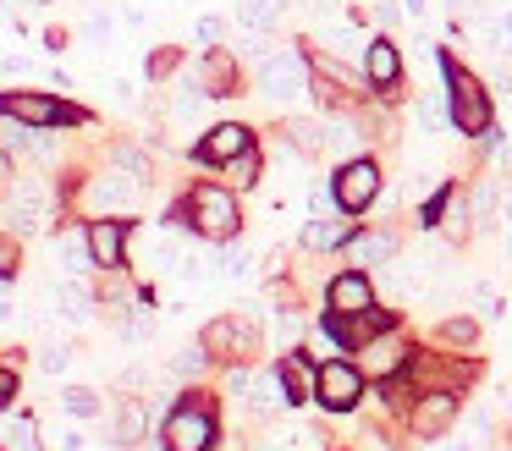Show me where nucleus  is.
<instances>
[{"label": "nucleus", "mask_w": 512, "mask_h": 451, "mask_svg": "<svg viewBox=\"0 0 512 451\" xmlns=\"http://www.w3.org/2000/svg\"><path fill=\"white\" fill-rule=\"evenodd\" d=\"M276 374H281V385H287V402L292 407L314 402V374H320V369L309 363V352H303V347H292L287 358L276 363Z\"/></svg>", "instance_id": "obj_19"}, {"label": "nucleus", "mask_w": 512, "mask_h": 451, "mask_svg": "<svg viewBox=\"0 0 512 451\" xmlns=\"http://www.w3.org/2000/svg\"><path fill=\"white\" fill-rule=\"evenodd\" d=\"M50 220H56V193H50L39 176H23L17 193L6 198V226H12L17 237H34V231H45Z\"/></svg>", "instance_id": "obj_9"}, {"label": "nucleus", "mask_w": 512, "mask_h": 451, "mask_svg": "<svg viewBox=\"0 0 512 451\" xmlns=\"http://www.w3.org/2000/svg\"><path fill=\"white\" fill-rule=\"evenodd\" d=\"M177 66H182V50H177V44H160V50H149L144 72H149V83H166Z\"/></svg>", "instance_id": "obj_31"}, {"label": "nucleus", "mask_w": 512, "mask_h": 451, "mask_svg": "<svg viewBox=\"0 0 512 451\" xmlns=\"http://www.w3.org/2000/svg\"><path fill=\"white\" fill-rule=\"evenodd\" d=\"M364 385H369V374L358 369V363L331 358V363H320V374H314V402H320L325 413H353V407L364 402Z\"/></svg>", "instance_id": "obj_7"}, {"label": "nucleus", "mask_w": 512, "mask_h": 451, "mask_svg": "<svg viewBox=\"0 0 512 451\" xmlns=\"http://www.w3.org/2000/svg\"><path fill=\"white\" fill-rule=\"evenodd\" d=\"M193 83L210 99H232L237 88H243V55L226 50V44H210V50L199 55V66H193Z\"/></svg>", "instance_id": "obj_11"}, {"label": "nucleus", "mask_w": 512, "mask_h": 451, "mask_svg": "<svg viewBox=\"0 0 512 451\" xmlns=\"http://www.w3.org/2000/svg\"><path fill=\"white\" fill-rule=\"evenodd\" d=\"M397 248H402L397 226H369V231H353V237H347V259H353L358 270H364V264H391Z\"/></svg>", "instance_id": "obj_16"}, {"label": "nucleus", "mask_w": 512, "mask_h": 451, "mask_svg": "<svg viewBox=\"0 0 512 451\" xmlns=\"http://www.w3.org/2000/svg\"><path fill=\"white\" fill-rule=\"evenodd\" d=\"M441 77H446V116H452V127L468 132V138L490 132V94H485V83H479L474 72H463L452 55H441Z\"/></svg>", "instance_id": "obj_3"}, {"label": "nucleus", "mask_w": 512, "mask_h": 451, "mask_svg": "<svg viewBox=\"0 0 512 451\" xmlns=\"http://www.w3.org/2000/svg\"><path fill=\"white\" fill-rule=\"evenodd\" d=\"M364 77L375 88H386V94H397V88H402V50L386 39V33L364 44Z\"/></svg>", "instance_id": "obj_18"}, {"label": "nucleus", "mask_w": 512, "mask_h": 451, "mask_svg": "<svg viewBox=\"0 0 512 451\" xmlns=\"http://www.w3.org/2000/svg\"><path fill=\"white\" fill-rule=\"evenodd\" d=\"M380 165L369 160V154H358V160H347V165H336V182H331V193H336V209H347V215H364L369 204L380 198Z\"/></svg>", "instance_id": "obj_10"}, {"label": "nucleus", "mask_w": 512, "mask_h": 451, "mask_svg": "<svg viewBox=\"0 0 512 451\" xmlns=\"http://www.w3.org/2000/svg\"><path fill=\"white\" fill-rule=\"evenodd\" d=\"M221 171H226V187H254L259 176H265V154H259V143H254V149H243L237 160H226Z\"/></svg>", "instance_id": "obj_25"}, {"label": "nucleus", "mask_w": 512, "mask_h": 451, "mask_svg": "<svg viewBox=\"0 0 512 451\" xmlns=\"http://www.w3.org/2000/svg\"><path fill=\"white\" fill-rule=\"evenodd\" d=\"M204 352H210L215 363H248V352H254V341H259V330H254V319L248 314H215L210 325H204Z\"/></svg>", "instance_id": "obj_8"}, {"label": "nucleus", "mask_w": 512, "mask_h": 451, "mask_svg": "<svg viewBox=\"0 0 512 451\" xmlns=\"http://www.w3.org/2000/svg\"><path fill=\"white\" fill-rule=\"evenodd\" d=\"M17 402V363H6L0 358V413Z\"/></svg>", "instance_id": "obj_37"}, {"label": "nucleus", "mask_w": 512, "mask_h": 451, "mask_svg": "<svg viewBox=\"0 0 512 451\" xmlns=\"http://www.w3.org/2000/svg\"><path fill=\"white\" fill-rule=\"evenodd\" d=\"M485 39H490V50H496V55H512V6H501L496 17H490Z\"/></svg>", "instance_id": "obj_34"}, {"label": "nucleus", "mask_w": 512, "mask_h": 451, "mask_svg": "<svg viewBox=\"0 0 512 451\" xmlns=\"http://www.w3.org/2000/svg\"><path fill=\"white\" fill-rule=\"evenodd\" d=\"M210 352H204V341H188V347L177 352V358H171V374H177V380H199V374H210Z\"/></svg>", "instance_id": "obj_27"}, {"label": "nucleus", "mask_w": 512, "mask_h": 451, "mask_svg": "<svg viewBox=\"0 0 512 451\" xmlns=\"http://www.w3.org/2000/svg\"><path fill=\"white\" fill-rule=\"evenodd\" d=\"M0 451H45L39 446V424L34 418H12V424H6V435H0Z\"/></svg>", "instance_id": "obj_29"}, {"label": "nucleus", "mask_w": 512, "mask_h": 451, "mask_svg": "<svg viewBox=\"0 0 512 451\" xmlns=\"http://www.w3.org/2000/svg\"><path fill=\"white\" fill-rule=\"evenodd\" d=\"M281 6H287V0H237V22H243L248 33H276Z\"/></svg>", "instance_id": "obj_22"}, {"label": "nucleus", "mask_w": 512, "mask_h": 451, "mask_svg": "<svg viewBox=\"0 0 512 451\" xmlns=\"http://www.w3.org/2000/svg\"><path fill=\"white\" fill-rule=\"evenodd\" d=\"M221 424H215V396L210 391H182V402L160 418V451H215Z\"/></svg>", "instance_id": "obj_2"}, {"label": "nucleus", "mask_w": 512, "mask_h": 451, "mask_svg": "<svg viewBox=\"0 0 512 451\" xmlns=\"http://www.w3.org/2000/svg\"><path fill=\"white\" fill-rule=\"evenodd\" d=\"M111 440H116V446H138V440H144V402H138V396H127V402H116Z\"/></svg>", "instance_id": "obj_24"}, {"label": "nucleus", "mask_w": 512, "mask_h": 451, "mask_svg": "<svg viewBox=\"0 0 512 451\" xmlns=\"http://www.w3.org/2000/svg\"><path fill=\"white\" fill-rule=\"evenodd\" d=\"M402 17L424 22V17H430V0H402Z\"/></svg>", "instance_id": "obj_40"}, {"label": "nucleus", "mask_w": 512, "mask_h": 451, "mask_svg": "<svg viewBox=\"0 0 512 451\" xmlns=\"http://www.w3.org/2000/svg\"><path fill=\"white\" fill-rule=\"evenodd\" d=\"M468 220H474L468 193H463V187H446V193H441V220H435V226H441L452 242H463V237H468Z\"/></svg>", "instance_id": "obj_21"}, {"label": "nucleus", "mask_w": 512, "mask_h": 451, "mask_svg": "<svg viewBox=\"0 0 512 451\" xmlns=\"http://www.w3.org/2000/svg\"><path fill=\"white\" fill-rule=\"evenodd\" d=\"M56 446H61V451H83V429H72V424H67V429H61Z\"/></svg>", "instance_id": "obj_39"}, {"label": "nucleus", "mask_w": 512, "mask_h": 451, "mask_svg": "<svg viewBox=\"0 0 512 451\" xmlns=\"http://www.w3.org/2000/svg\"><path fill=\"white\" fill-rule=\"evenodd\" d=\"M457 418V391H419V402H413V435H446Z\"/></svg>", "instance_id": "obj_17"}, {"label": "nucleus", "mask_w": 512, "mask_h": 451, "mask_svg": "<svg viewBox=\"0 0 512 451\" xmlns=\"http://www.w3.org/2000/svg\"><path fill=\"white\" fill-rule=\"evenodd\" d=\"M17 270H23V237L0 231V281H17Z\"/></svg>", "instance_id": "obj_33"}, {"label": "nucleus", "mask_w": 512, "mask_h": 451, "mask_svg": "<svg viewBox=\"0 0 512 451\" xmlns=\"http://www.w3.org/2000/svg\"><path fill=\"white\" fill-rule=\"evenodd\" d=\"M243 149H254V132H248L243 121H215L193 154H199L204 165H226V160H237Z\"/></svg>", "instance_id": "obj_14"}, {"label": "nucleus", "mask_w": 512, "mask_h": 451, "mask_svg": "<svg viewBox=\"0 0 512 451\" xmlns=\"http://www.w3.org/2000/svg\"><path fill=\"white\" fill-rule=\"evenodd\" d=\"M171 226H188L193 237H204V242H237L243 209H237V193L226 182H199V187H188V198L177 204Z\"/></svg>", "instance_id": "obj_1"}, {"label": "nucleus", "mask_w": 512, "mask_h": 451, "mask_svg": "<svg viewBox=\"0 0 512 451\" xmlns=\"http://www.w3.org/2000/svg\"><path fill=\"white\" fill-rule=\"evenodd\" d=\"M501 402H507V413H512V380H507V385H501Z\"/></svg>", "instance_id": "obj_42"}, {"label": "nucleus", "mask_w": 512, "mask_h": 451, "mask_svg": "<svg viewBox=\"0 0 512 451\" xmlns=\"http://www.w3.org/2000/svg\"><path fill=\"white\" fill-rule=\"evenodd\" d=\"M358 358H364V374H375V380H397L402 369L413 363V352H408V341L397 336V330H386V341H369V347H358Z\"/></svg>", "instance_id": "obj_15"}, {"label": "nucleus", "mask_w": 512, "mask_h": 451, "mask_svg": "<svg viewBox=\"0 0 512 451\" xmlns=\"http://www.w3.org/2000/svg\"><path fill=\"white\" fill-rule=\"evenodd\" d=\"M347 237H353V226H347V220H331V215H314L309 226H303V248H309V253L347 248Z\"/></svg>", "instance_id": "obj_20"}, {"label": "nucleus", "mask_w": 512, "mask_h": 451, "mask_svg": "<svg viewBox=\"0 0 512 451\" xmlns=\"http://www.w3.org/2000/svg\"><path fill=\"white\" fill-rule=\"evenodd\" d=\"M0 110H12V116H17V121H28L34 132L78 127V121H89V110L67 105L61 94H45V88H6V94H0Z\"/></svg>", "instance_id": "obj_5"}, {"label": "nucleus", "mask_w": 512, "mask_h": 451, "mask_svg": "<svg viewBox=\"0 0 512 451\" xmlns=\"http://www.w3.org/2000/svg\"><path fill=\"white\" fill-rule=\"evenodd\" d=\"M435 341H441V347H474V341H479V325H474V319H446V325L441 330H435Z\"/></svg>", "instance_id": "obj_32"}, {"label": "nucleus", "mask_w": 512, "mask_h": 451, "mask_svg": "<svg viewBox=\"0 0 512 451\" xmlns=\"http://www.w3.org/2000/svg\"><path fill=\"white\" fill-rule=\"evenodd\" d=\"M72 198H78V209L89 220H105V215H122L127 220L138 209V198H144V182H133L127 171H116V165H111V171L83 176V187Z\"/></svg>", "instance_id": "obj_4"}, {"label": "nucleus", "mask_w": 512, "mask_h": 451, "mask_svg": "<svg viewBox=\"0 0 512 451\" xmlns=\"http://www.w3.org/2000/svg\"><path fill=\"white\" fill-rule=\"evenodd\" d=\"M287 143L298 154H320L325 149V127H320V121H309V116H292L287 121Z\"/></svg>", "instance_id": "obj_26"}, {"label": "nucleus", "mask_w": 512, "mask_h": 451, "mask_svg": "<svg viewBox=\"0 0 512 451\" xmlns=\"http://www.w3.org/2000/svg\"><path fill=\"white\" fill-rule=\"evenodd\" d=\"M67 363H72V347H61V341H45V347H39V369L45 374H67Z\"/></svg>", "instance_id": "obj_35"}, {"label": "nucleus", "mask_w": 512, "mask_h": 451, "mask_svg": "<svg viewBox=\"0 0 512 451\" xmlns=\"http://www.w3.org/2000/svg\"><path fill=\"white\" fill-rule=\"evenodd\" d=\"M28 143H34V127H28V121H17L12 110H0V149L17 154V149H28Z\"/></svg>", "instance_id": "obj_30"}, {"label": "nucleus", "mask_w": 512, "mask_h": 451, "mask_svg": "<svg viewBox=\"0 0 512 451\" xmlns=\"http://www.w3.org/2000/svg\"><path fill=\"white\" fill-rule=\"evenodd\" d=\"M254 83L270 105H287V99H298L303 88H309V61H303V50H292V44H276V50L254 66Z\"/></svg>", "instance_id": "obj_6"}, {"label": "nucleus", "mask_w": 512, "mask_h": 451, "mask_svg": "<svg viewBox=\"0 0 512 451\" xmlns=\"http://www.w3.org/2000/svg\"><path fill=\"white\" fill-rule=\"evenodd\" d=\"M61 413L67 418H100V391H94V385H67V391H61Z\"/></svg>", "instance_id": "obj_28"}, {"label": "nucleus", "mask_w": 512, "mask_h": 451, "mask_svg": "<svg viewBox=\"0 0 512 451\" xmlns=\"http://www.w3.org/2000/svg\"><path fill=\"white\" fill-rule=\"evenodd\" d=\"M17 182H23V176H17V160L6 149H0V204H6V198L17 193Z\"/></svg>", "instance_id": "obj_36"}, {"label": "nucleus", "mask_w": 512, "mask_h": 451, "mask_svg": "<svg viewBox=\"0 0 512 451\" xmlns=\"http://www.w3.org/2000/svg\"><path fill=\"white\" fill-rule=\"evenodd\" d=\"M474 303L490 314V308H496V292H490V286H474Z\"/></svg>", "instance_id": "obj_41"}, {"label": "nucleus", "mask_w": 512, "mask_h": 451, "mask_svg": "<svg viewBox=\"0 0 512 451\" xmlns=\"http://www.w3.org/2000/svg\"><path fill=\"white\" fill-rule=\"evenodd\" d=\"M83 242H89L94 270H127V242H133V226L122 215H105L83 226Z\"/></svg>", "instance_id": "obj_12"}, {"label": "nucleus", "mask_w": 512, "mask_h": 451, "mask_svg": "<svg viewBox=\"0 0 512 451\" xmlns=\"http://www.w3.org/2000/svg\"><path fill=\"white\" fill-rule=\"evenodd\" d=\"M325 308H331L336 319H347V314H369L375 308V281H369V270H342L331 286H325Z\"/></svg>", "instance_id": "obj_13"}, {"label": "nucleus", "mask_w": 512, "mask_h": 451, "mask_svg": "<svg viewBox=\"0 0 512 451\" xmlns=\"http://www.w3.org/2000/svg\"><path fill=\"white\" fill-rule=\"evenodd\" d=\"M111 165H116V171H127V176H133V182H155V160H149V154L144 149H138V143H127V138H116L111 143Z\"/></svg>", "instance_id": "obj_23"}, {"label": "nucleus", "mask_w": 512, "mask_h": 451, "mask_svg": "<svg viewBox=\"0 0 512 451\" xmlns=\"http://www.w3.org/2000/svg\"><path fill=\"white\" fill-rule=\"evenodd\" d=\"M221 33H226L221 17H199V39H204V44H221Z\"/></svg>", "instance_id": "obj_38"}]
</instances>
